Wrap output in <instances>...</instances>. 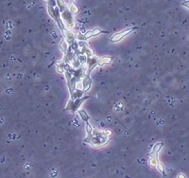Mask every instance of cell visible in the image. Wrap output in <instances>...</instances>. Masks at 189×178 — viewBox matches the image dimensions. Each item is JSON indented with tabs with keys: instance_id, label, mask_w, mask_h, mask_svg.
Wrapping results in <instances>:
<instances>
[{
	"instance_id": "10",
	"label": "cell",
	"mask_w": 189,
	"mask_h": 178,
	"mask_svg": "<svg viewBox=\"0 0 189 178\" xmlns=\"http://www.w3.org/2000/svg\"><path fill=\"white\" fill-rule=\"evenodd\" d=\"M84 95H85V92L82 90V89L76 88L75 91H74L72 94H70V99H78V98H80Z\"/></svg>"
},
{
	"instance_id": "14",
	"label": "cell",
	"mask_w": 189,
	"mask_h": 178,
	"mask_svg": "<svg viewBox=\"0 0 189 178\" xmlns=\"http://www.w3.org/2000/svg\"><path fill=\"white\" fill-rule=\"evenodd\" d=\"M162 147H163V144H162L161 142L156 143V144H155V145L153 146V148H152V150H151L150 155H157L159 152L161 151Z\"/></svg>"
},
{
	"instance_id": "11",
	"label": "cell",
	"mask_w": 189,
	"mask_h": 178,
	"mask_svg": "<svg viewBox=\"0 0 189 178\" xmlns=\"http://www.w3.org/2000/svg\"><path fill=\"white\" fill-rule=\"evenodd\" d=\"M78 114H79V116L81 118V120H82L84 122H87L90 120V117H89V115L87 114V112L83 109H79L77 111Z\"/></svg>"
},
{
	"instance_id": "15",
	"label": "cell",
	"mask_w": 189,
	"mask_h": 178,
	"mask_svg": "<svg viewBox=\"0 0 189 178\" xmlns=\"http://www.w3.org/2000/svg\"><path fill=\"white\" fill-rule=\"evenodd\" d=\"M57 7L60 10L61 13L67 9V6H66V3L64 0H57Z\"/></svg>"
},
{
	"instance_id": "12",
	"label": "cell",
	"mask_w": 189,
	"mask_h": 178,
	"mask_svg": "<svg viewBox=\"0 0 189 178\" xmlns=\"http://www.w3.org/2000/svg\"><path fill=\"white\" fill-rule=\"evenodd\" d=\"M59 47H60V49L62 50V53H66V52H67L68 47H69V44H68V43L65 41L64 38L62 39V41L60 42V44H59Z\"/></svg>"
},
{
	"instance_id": "8",
	"label": "cell",
	"mask_w": 189,
	"mask_h": 178,
	"mask_svg": "<svg viewBox=\"0 0 189 178\" xmlns=\"http://www.w3.org/2000/svg\"><path fill=\"white\" fill-rule=\"evenodd\" d=\"M86 74V70L83 67V65H80L79 68H76L73 72V76L78 80H81L83 76Z\"/></svg>"
},
{
	"instance_id": "19",
	"label": "cell",
	"mask_w": 189,
	"mask_h": 178,
	"mask_svg": "<svg viewBox=\"0 0 189 178\" xmlns=\"http://www.w3.org/2000/svg\"><path fill=\"white\" fill-rule=\"evenodd\" d=\"M78 59H79V61L81 65H84L86 64V61H87V56L85 54H80L79 56H78Z\"/></svg>"
},
{
	"instance_id": "16",
	"label": "cell",
	"mask_w": 189,
	"mask_h": 178,
	"mask_svg": "<svg viewBox=\"0 0 189 178\" xmlns=\"http://www.w3.org/2000/svg\"><path fill=\"white\" fill-rule=\"evenodd\" d=\"M158 162H159V160H158L157 155H150V158L149 163H150V165L151 167H154V168H155Z\"/></svg>"
},
{
	"instance_id": "17",
	"label": "cell",
	"mask_w": 189,
	"mask_h": 178,
	"mask_svg": "<svg viewBox=\"0 0 189 178\" xmlns=\"http://www.w3.org/2000/svg\"><path fill=\"white\" fill-rule=\"evenodd\" d=\"M64 63L61 61V62H58L57 65H56V69H57V72L59 73H64Z\"/></svg>"
},
{
	"instance_id": "2",
	"label": "cell",
	"mask_w": 189,
	"mask_h": 178,
	"mask_svg": "<svg viewBox=\"0 0 189 178\" xmlns=\"http://www.w3.org/2000/svg\"><path fill=\"white\" fill-rule=\"evenodd\" d=\"M72 15H73V14L71 13V12H70L68 9H66L65 10H64V12L61 13L62 20L64 21L65 27L67 28L68 29H74L76 27V22H75V20H74V18H73Z\"/></svg>"
},
{
	"instance_id": "18",
	"label": "cell",
	"mask_w": 189,
	"mask_h": 178,
	"mask_svg": "<svg viewBox=\"0 0 189 178\" xmlns=\"http://www.w3.org/2000/svg\"><path fill=\"white\" fill-rule=\"evenodd\" d=\"M68 10L71 12V13L72 14H76L78 12H79V9H78V7L74 4L73 2H71L70 3V5H69V8H68Z\"/></svg>"
},
{
	"instance_id": "13",
	"label": "cell",
	"mask_w": 189,
	"mask_h": 178,
	"mask_svg": "<svg viewBox=\"0 0 189 178\" xmlns=\"http://www.w3.org/2000/svg\"><path fill=\"white\" fill-rule=\"evenodd\" d=\"M113 58L112 57H102L101 59H98V65L99 66H102V65H109L111 64V62H112Z\"/></svg>"
},
{
	"instance_id": "6",
	"label": "cell",
	"mask_w": 189,
	"mask_h": 178,
	"mask_svg": "<svg viewBox=\"0 0 189 178\" xmlns=\"http://www.w3.org/2000/svg\"><path fill=\"white\" fill-rule=\"evenodd\" d=\"M102 33H106V31H102V29H100L99 28H95L94 29H92V31H87L84 34V36H85V39L88 40V39L92 38V37H94V36H98L99 34H102Z\"/></svg>"
},
{
	"instance_id": "20",
	"label": "cell",
	"mask_w": 189,
	"mask_h": 178,
	"mask_svg": "<svg viewBox=\"0 0 189 178\" xmlns=\"http://www.w3.org/2000/svg\"><path fill=\"white\" fill-rule=\"evenodd\" d=\"M159 172H160L161 173H165V167H164V165L162 164V163H160V162H158L157 163V165H156V167H155Z\"/></svg>"
},
{
	"instance_id": "4",
	"label": "cell",
	"mask_w": 189,
	"mask_h": 178,
	"mask_svg": "<svg viewBox=\"0 0 189 178\" xmlns=\"http://www.w3.org/2000/svg\"><path fill=\"white\" fill-rule=\"evenodd\" d=\"M98 62V58L97 56H95V55H93L91 57H87V61H86V65L88 66V69L86 71L87 75H90L93 70L97 67Z\"/></svg>"
},
{
	"instance_id": "9",
	"label": "cell",
	"mask_w": 189,
	"mask_h": 178,
	"mask_svg": "<svg viewBox=\"0 0 189 178\" xmlns=\"http://www.w3.org/2000/svg\"><path fill=\"white\" fill-rule=\"evenodd\" d=\"M80 81V80H78L76 79L75 77H72L71 79H69L67 80V85H68V90H69V93L70 94H72L74 91H75V89L77 88L76 87V83H77V81Z\"/></svg>"
},
{
	"instance_id": "1",
	"label": "cell",
	"mask_w": 189,
	"mask_h": 178,
	"mask_svg": "<svg viewBox=\"0 0 189 178\" xmlns=\"http://www.w3.org/2000/svg\"><path fill=\"white\" fill-rule=\"evenodd\" d=\"M89 98H90V96L84 95V96H82V97L75 99H69L67 106H66V110H69L72 115H75V113L80 109V105L82 104V102H85Z\"/></svg>"
},
{
	"instance_id": "5",
	"label": "cell",
	"mask_w": 189,
	"mask_h": 178,
	"mask_svg": "<svg viewBox=\"0 0 189 178\" xmlns=\"http://www.w3.org/2000/svg\"><path fill=\"white\" fill-rule=\"evenodd\" d=\"M81 83H82V90L85 92V94H86L87 91L90 90V88L92 86V80L90 78V75L85 74L82 79H81Z\"/></svg>"
},
{
	"instance_id": "7",
	"label": "cell",
	"mask_w": 189,
	"mask_h": 178,
	"mask_svg": "<svg viewBox=\"0 0 189 178\" xmlns=\"http://www.w3.org/2000/svg\"><path fill=\"white\" fill-rule=\"evenodd\" d=\"M64 38L65 39L66 42L68 43V44H71L72 43H74L77 40L76 39V34L68 29H66V31H64Z\"/></svg>"
},
{
	"instance_id": "22",
	"label": "cell",
	"mask_w": 189,
	"mask_h": 178,
	"mask_svg": "<svg viewBox=\"0 0 189 178\" xmlns=\"http://www.w3.org/2000/svg\"><path fill=\"white\" fill-rule=\"evenodd\" d=\"M47 6L56 7L57 6V0H47Z\"/></svg>"
},
{
	"instance_id": "23",
	"label": "cell",
	"mask_w": 189,
	"mask_h": 178,
	"mask_svg": "<svg viewBox=\"0 0 189 178\" xmlns=\"http://www.w3.org/2000/svg\"><path fill=\"white\" fill-rule=\"evenodd\" d=\"M183 5L185 6V7H187V8H189V0H187V1H185L183 3Z\"/></svg>"
},
{
	"instance_id": "21",
	"label": "cell",
	"mask_w": 189,
	"mask_h": 178,
	"mask_svg": "<svg viewBox=\"0 0 189 178\" xmlns=\"http://www.w3.org/2000/svg\"><path fill=\"white\" fill-rule=\"evenodd\" d=\"M100 134H101V136H103L109 138V136L112 135V132H111L110 130H104V131H100Z\"/></svg>"
},
{
	"instance_id": "3",
	"label": "cell",
	"mask_w": 189,
	"mask_h": 178,
	"mask_svg": "<svg viewBox=\"0 0 189 178\" xmlns=\"http://www.w3.org/2000/svg\"><path fill=\"white\" fill-rule=\"evenodd\" d=\"M136 29H137V27H133V28H129V29H124V31H122L120 32L114 33V34L112 37H111V41H112L113 43L119 42V41H121L122 39L124 38V37L129 35V33H132Z\"/></svg>"
}]
</instances>
